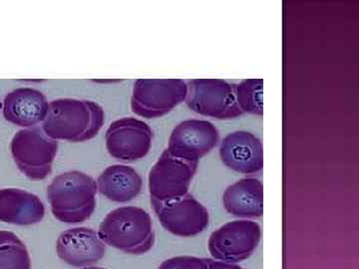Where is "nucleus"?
<instances>
[{
	"mask_svg": "<svg viewBox=\"0 0 359 269\" xmlns=\"http://www.w3.org/2000/svg\"><path fill=\"white\" fill-rule=\"evenodd\" d=\"M219 158L224 166L238 174H257L264 169L263 144L250 132H233L221 142Z\"/></svg>",
	"mask_w": 359,
	"mask_h": 269,
	"instance_id": "f8f14e48",
	"label": "nucleus"
},
{
	"mask_svg": "<svg viewBox=\"0 0 359 269\" xmlns=\"http://www.w3.org/2000/svg\"><path fill=\"white\" fill-rule=\"evenodd\" d=\"M48 108V101L42 92L33 88H18L4 98L2 112L7 122L21 128H32L43 123Z\"/></svg>",
	"mask_w": 359,
	"mask_h": 269,
	"instance_id": "4468645a",
	"label": "nucleus"
},
{
	"mask_svg": "<svg viewBox=\"0 0 359 269\" xmlns=\"http://www.w3.org/2000/svg\"><path fill=\"white\" fill-rule=\"evenodd\" d=\"M45 216V207L34 193L20 188L0 190V221L15 226H32Z\"/></svg>",
	"mask_w": 359,
	"mask_h": 269,
	"instance_id": "2eb2a0df",
	"label": "nucleus"
},
{
	"mask_svg": "<svg viewBox=\"0 0 359 269\" xmlns=\"http://www.w3.org/2000/svg\"><path fill=\"white\" fill-rule=\"evenodd\" d=\"M0 269H32L27 247L11 231L0 230Z\"/></svg>",
	"mask_w": 359,
	"mask_h": 269,
	"instance_id": "a211bd4d",
	"label": "nucleus"
},
{
	"mask_svg": "<svg viewBox=\"0 0 359 269\" xmlns=\"http://www.w3.org/2000/svg\"><path fill=\"white\" fill-rule=\"evenodd\" d=\"M187 95L184 80L138 79L132 91V111L146 119L162 117L186 101Z\"/></svg>",
	"mask_w": 359,
	"mask_h": 269,
	"instance_id": "39448f33",
	"label": "nucleus"
},
{
	"mask_svg": "<svg viewBox=\"0 0 359 269\" xmlns=\"http://www.w3.org/2000/svg\"><path fill=\"white\" fill-rule=\"evenodd\" d=\"M158 269H208V259L197 256H175L163 261Z\"/></svg>",
	"mask_w": 359,
	"mask_h": 269,
	"instance_id": "aec40b11",
	"label": "nucleus"
},
{
	"mask_svg": "<svg viewBox=\"0 0 359 269\" xmlns=\"http://www.w3.org/2000/svg\"><path fill=\"white\" fill-rule=\"evenodd\" d=\"M98 192L95 179L79 171L58 174L47 186V200L54 218L65 223H81L91 218Z\"/></svg>",
	"mask_w": 359,
	"mask_h": 269,
	"instance_id": "f03ea898",
	"label": "nucleus"
},
{
	"mask_svg": "<svg viewBox=\"0 0 359 269\" xmlns=\"http://www.w3.org/2000/svg\"><path fill=\"white\" fill-rule=\"evenodd\" d=\"M153 132L148 124L133 117L111 123L105 134V145L111 157L123 162L145 158L152 146Z\"/></svg>",
	"mask_w": 359,
	"mask_h": 269,
	"instance_id": "9d476101",
	"label": "nucleus"
},
{
	"mask_svg": "<svg viewBox=\"0 0 359 269\" xmlns=\"http://www.w3.org/2000/svg\"><path fill=\"white\" fill-rule=\"evenodd\" d=\"M151 204L163 228L177 237H196L209 226V212L190 193L171 202L151 200Z\"/></svg>",
	"mask_w": 359,
	"mask_h": 269,
	"instance_id": "6e6552de",
	"label": "nucleus"
},
{
	"mask_svg": "<svg viewBox=\"0 0 359 269\" xmlns=\"http://www.w3.org/2000/svg\"><path fill=\"white\" fill-rule=\"evenodd\" d=\"M59 258L74 268L93 265L106 254V244L92 228H70L60 233L56 242Z\"/></svg>",
	"mask_w": 359,
	"mask_h": 269,
	"instance_id": "ddd939ff",
	"label": "nucleus"
},
{
	"mask_svg": "<svg viewBox=\"0 0 359 269\" xmlns=\"http://www.w3.org/2000/svg\"><path fill=\"white\" fill-rule=\"evenodd\" d=\"M262 240L259 224L250 219H237L212 231L208 249L215 261L238 263L249 258Z\"/></svg>",
	"mask_w": 359,
	"mask_h": 269,
	"instance_id": "423d86ee",
	"label": "nucleus"
},
{
	"mask_svg": "<svg viewBox=\"0 0 359 269\" xmlns=\"http://www.w3.org/2000/svg\"><path fill=\"white\" fill-rule=\"evenodd\" d=\"M208 269H243L236 263H224V261L208 259Z\"/></svg>",
	"mask_w": 359,
	"mask_h": 269,
	"instance_id": "412c9836",
	"label": "nucleus"
},
{
	"mask_svg": "<svg viewBox=\"0 0 359 269\" xmlns=\"http://www.w3.org/2000/svg\"><path fill=\"white\" fill-rule=\"evenodd\" d=\"M98 192L115 202H128L140 195L143 179L134 167L113 165L106 167L97 179Z\"/></svg>",
	"mask_w": 359,
	"mask_h": 269,
	"instance_id": "f3484780",
	"label": "nucleus"
},
{
	"mask_svg": "<svg viewBox=\"0 0 359 269\" xmlns=\"http://www.w3.org/2000/svg\"><path fill=\"white\" fill-rule=\"evenodd\" d=\"M105 123L103 108L94 101L63 98L49 102L42 131L55 141L91 140Z\"/></svg>",
	"mask_w": 359,
	"mask_h": 269,
	"instance_id": "f257e3e1",
	"label": "nucleus"
},
{
	"mask_svg": "<svg viewBox=\"0 0 359 269\" xmlns=\"http://www.w3.org/2000/svg\"><path fill=\"white\" fill-rule=\"evenodd\" d=\"M57 151L58 142L39 128L20 130L11 143L16 166L32 181H42L51 174Z\"/></svg>",
	"mask_w": 359,
	"mask_h": 269,
	"instance_id": "20e7f679",
	"label": "nucleus"
},
{
	"mask_svg": "<svg viewBox=\"0 0 359 269\" xmlns=\"http://www.w3.org/2000/svg\"><path fill=\"white\" fill-rule=\"evenodd\" d=\"M263 87L264 80H244L235 87V96L238 108L243 113L263 116Z\"/></svg>",
	"mask_w": 359,
	"mask_h": 269,
	"instance_id": "6ab92c4d",
	"label": "nucleus"
},
{
	"mask_svg": "<svg viewBox=\"0 0 359 269\" xmlns=\"http://www.w3.org/2000/svg\"><path fill=\"white\" fill-rule=\"evenodd\" d=\"M219 134L212 123L207 120H186L172 131L167 152L177 159L197 164L218 145Z\"/></svg>",
	"mask_w": 359,
	"mask_h": 269,
	"instance_id": "9b49d317",
	"label": "nucleus"
},
{
	"mask_svg": "<svg viewBox=\"0 0 359 269\" xmlns=\"http://www.w3.org/2000/svg\"><path fill=\"white\" fill-rule=\"evenodd\" d=\"M82 269H105V268H97V266H91V268H82Z\"/></svg>",
	"mask_w": 359,
	"mask_h": 269,
	"instance_id": "4be33fe9",
	"label": "nucleus"
},
{
	"mask_svg": "<svg viewBox=\"0 0 359 269\" xmlns=\"http://www.w3.org/2000/svg\"><path fill=\"white\" fill-rule=\"evenodd\" d=\"M197 164L177 159L165 151L150 170L148 188L151 200L171 202L188 193Z\"/></svg>",
	"mask_w": 359,
	"mask_h": 269,
	"instance_id": "1a4fd4ad",
	"label": "nucleus"
},
{
	"mask_svg": "<svg viewBox=\"0 0 359 269\" xmlns=\"http://www.w3.org/2000/svg\"><path fill=\"white\" fill-rule=\"evenodd\" d=\"M223 205L229 214L237 218H261L264 214L263 184L256 178L238 179L224 191Z\"/></svg>",
	"mask_w": 359,
	"mask_h": 269,
	"instance_id": "dca6fc26",
	"label": "nucleus"
},
{
	"mask_svg": "<svg viewBox=\"0 0 359 269\" xmlns=\"http://www.w3.org/2000/svg\"><path fill=\"white\" fill-rule=\"evenodd\" d=\"M99 237L104 244L125 254H147L155 244L152 219L145 209L121 207L110 212L99 226Z\"/></svg>",
	"mask_w": 359,
	"mask_h": 269,
	"instance_id": "7ed1b4c3",
	"label": "nucleus"
},
{
	"mask_svg": "<svg viewBox=\"0 0 359 269\" xmlns=\"http://www.w3.org/2000/svg\"><path fill=\"white\" fill-rule=\"evenodd\" d=\"M186 103L194 112L214 119H233L243 114L235 87L222 79H194L188 84Z\"/></svg>",
	"mask_w": 359,
	"mask_h": 269,
	"instance_id": "0eeeda50",
	"label": "nucleus"
}]
</instances>
